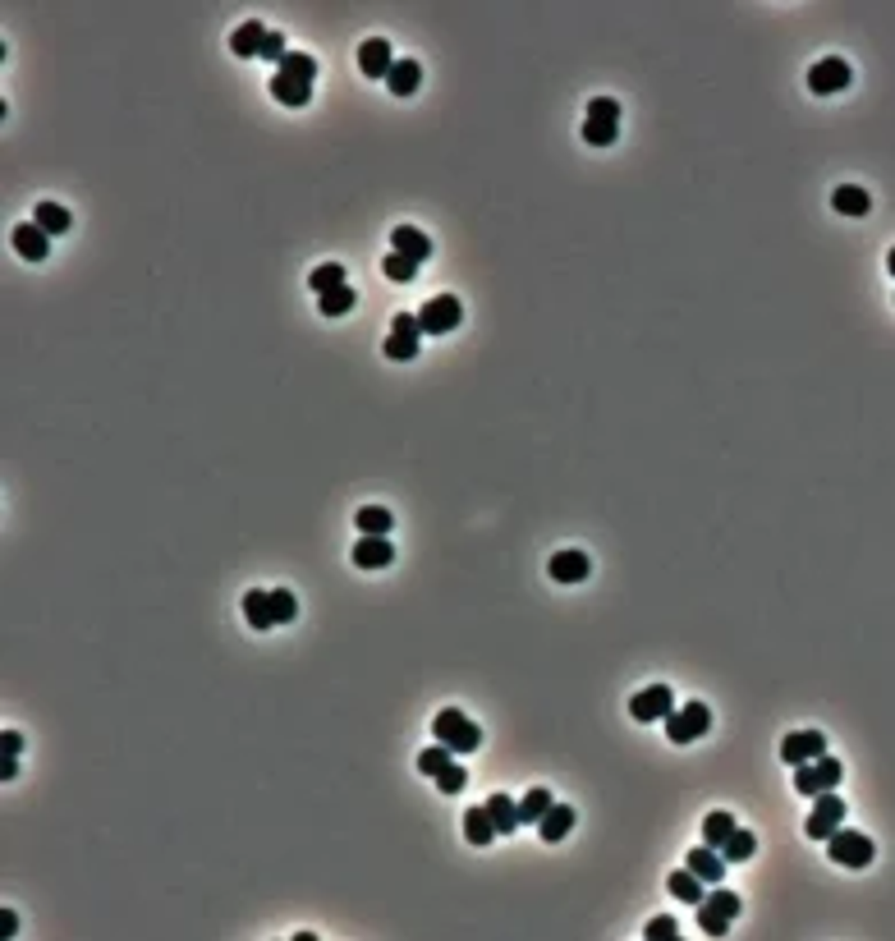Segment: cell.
<instances>
[{
	"mask_svg": "<svg viewBox=\"0 0 895 941\" xmlns=\"http://www.w3.org/2000/svg\"><path fill=\"white\" fill-rule=\"evenodd\" d=\"M313 78H317V60L303 56V51H290L276 65V74H271V97H276L281 106H308V97H313Z\"/></svg>",
	"mask_w": 895,
	"mask_h": 941,
	"instance_id": "1",
	"label": "cell"
},
{
	"mask_svg": "<svg viewBox=\"0 0 895 941\" xmlns=\"http://www.w3.org/2000/svg\"><path fill=\"white\" fill-rule=\"evenodd\" d=\"M432 735H437V744H446V749L459 758V754H474L478 744H482V730L464 717L459 708H441L437 717H432Z\"/></svg>",
	"mask_w": 895,
	"mask_h": 941,
	"instance_id": "2",
	"label": "cell"
},
{
	"mask_svg": "<svg viewBox=\"0 0 895 941\" xmlns=\"http://www.w3.org/2000/svg\"><path fill=\"white\" fill-rule=\"evenodd\" d=\"M840 776H845V767H840L831 754H822V758H812V762L795 767V790H799V795H808V799H817V795L836 790V786H840Z\"/></svg>",
	"mask_w": 895,
	"mask_h": 941,
	"instance_id": "3",
	"label": "cell"
},
{
	"mask_svg": "<svg viewBox=\"0 0 895 941\" xmlns=\"http://www.w3.org/2000/svg\"><path fill=\"white\" fill-rule=\"evenodd\" d=\"M827 854H831V864H840V868H868L873 864V841L864 836V832H845V827H836L831 836H827Z\"/></svg>",
	"mask_w": 895,
	"mask_h": 941,
	"instance_id": "4",
	"label": "cell"
},
{
	"mask_svg": "<svg viewBox=\"0 0 895 941\" xmlns=\"http://www.w3.org/2000/svg\"><path fill=\"white\" fill-rule=\"evenodd\" d=\"M620 134V101L611 97H593L588 101V120H583V143L593 147H611Z\"/></svg>",
	"mask_w": 895,
	"mask_h": 941,
	"instance_id": "5",
	"label": "cell"
},
{
	"mask_svg": "<svg viewBox=\"0 0 895 941\" xmlns=\"http://www.w3.org/2000/svg\"><path fill=\"white\" fill-rule=\"evenodd\" d=\"M703 730H712V708L708 702H684L680 712H666V739L671 744H693Z\"/></svg>",
	"mask_w": 895,
	"mask_h": 941,
	"instance_id": "6",
	"label": "cell"
},
{
	"mask_svg": "<svg viewBox=\"0 0 895 941\" xmlns=\"http://www.w3.org/2000/svg\"><path fill=\"white\" fill-rule=\"evenodd\" d=\"M459 322H464V308H459V299H455V294H437V299H427V303H422V312H418L422 335H450Z\"/></svg>",
	"mask_w": 895,
	"mask_h": 941,
	"instance_id": "7",
	"label": "cell"
},
{
	"mask_svg": "<svg viewBox=\"0 0 895 941\" xmlns=\"http://www.w3.org/2000/svg\"><path fill=\"white\" fill-rule=\"evenodd\" d=\"M734 914H739V895L734 891H712V895H703V905H698V928L708 937H726Z\"/></svg>",
	"mask_w": 895,
	"mask_h": 941,
	"instance_id": "8",
	"label": "cell"
},
{
	"mask_svg": "<svg viewBox=\"0 0 895 941\" xmlns=\"http://www.w3.org/2000/svg\"><path fill=\"white\" fill-rule=\"evenodd\" d=\"M840 822H845V799L836 790H827V795H817V804H812V813L804 822V836L808 841H827Z\"/></svg>",
	"mask_w": 895,
	"mask_h": 941,
	"instance_id": "9",
	"label": "cell"
},
{
	"mask_svg": "<svg viewBox=\"0 0 895 941\" xmlns=\"http://www.w3.org/2000/svg\"><path fill=\"white\" fill-rule=\"evenodd\" d=\"M418 340H422L418 318H413V312H400V318L391 322V335H386V359H395V363L418 359Z\"/></svg>",
	"mask_w": 895,
	"mask_h": 941,
	"instance_id": "10",
	"label": "cell"
},
{
	"mask_svg": "<svg viewBox=\"0 0 895 941\" xmlns=\"http://www.w3.org/2000/svg\"><path fill=\"white\" fill-rule=\"evenodd\" d=\"M666 712H675V693H671V684H647L643 693L630 698V717H634V721H666Z\"/></svg>",
	"mask_w": 895,
	"mask_h": 941,
	"instance_id": "11",
	"label": "cell"
},
{
	"mask_svg": "<svg viewBox=\"0 0 895 941\" xmlns=\"http://www.w3.org/2000/svg\"><path fill=\"white\" fill-rule=\"evenodd\" d=\"M849 78H854V69H849L840 56H827V60H817V65L808 69V88H812L817 97H831V92H845V88H849Z\"/></svg>",
	"mask_w": 895,
	"mask_h": 941,
	"instance_id": "12",
	"label": "cell"
},
{
	"mask_svg": "<svg viewBox=\"0 0 895 941\" xmlns=\"http://www.w3.org/2000/svg\"><path fill=\"white\" fill-rule=\"evenodd\" d=\"M822 754H827V735H822V730H795V735H786V744H781V758H786L790 767H804V762L822 758Z\"/></svg>",
	"mask_w": 895,
	"mask_h": 941,
	"instance_id": "13",
	"label": "cell"
},
{
	"mask_svg": "<svg viewBox=\"0 0 895 941\" xmlns=\"http://www.w3.org/2000/svg\"><path fill=\"white\" fill-rule=\"evenodd\" d=\"M10 244H14V253H19L23 262H42V257L51 253V234L37 225V221H23V225H14Z\"/></svg>",
	"mask_w": 895,
	"mask_h": 941,
	"instance_id": "14",
	"label": "cell"
},
{
	"mask_svg": "<svg viewBox=\"0 0 895 941\" xmlns=\"http://www.w3.org/2000/svg\"><path fill=\"white\" fill-rule=\"evenodd\" d=\"M359 69L368 78H391V69H395L391 42H386V37H368V42L359 47Z\"/></svg>",
	"mask_w": 895,
	"mask_h": 941,
	"instance_id": "15",
	"label": "cell"
},
{
	"mask_svg": "<svg viewBox=\"0 0 895 941\" xmlns=\"http://www.w3.org/2000/svg\"><path fill=\"white\" fill-rule=\"evenodd\" d=\"M547 570H552V579H556V583H583V579L593 574V561L583 556V552H574V546H565V552H556V556H552V565H547Z\"/></svg>",
	"mask_w": 895,
	"mask_h": 941,
	"instance_id": "16",
	"label": "cell"
},
{
	"mask_svg": "<svg viewBox=\"0 0 895 941\" xmlns=\"http://www.w3.org/2000/svg\"><path fill=\"white\" fill-rule=\"evenodd\" d=\"M684 868H689V873H698L708 886H717V882L726 877V854H721V850H712V845H698V850H689Z\"/></svg>",
	"mask_w": 895,
	"mask_h": 941,
	"instance_id": "17",
	"label": "cell"
},
{
	"mask_svg": "<svg viewBox=\"0 0 895 941\" xmlns=\"http://www.w3.org/2000/svg\"><path fill=\"white\" fill-rule=\"evenodd\" d=\"M391 561H395V546L386 537H359L354 542V565L359 570H386Z\"/></svg>",
	"mask_w": 895,
	"mask_h": 941,
	"instance_id": "18",
	"label": "cell"
},
{
	"mask_svg": "<svg viewBox=\"0 0 895 941\" xmlns=\"http://www.w3.org/2000/svg\"><path fill=\"white\" fill-rule=\"evenodd\" d=\"M266 23H257V19H248V23H239L235 32H230V51H235L239 60H253V56H262V42H266Z\"/></svg>",
	"mask_w": 895,
	"mask_h": 941,
	"instance_id": "19",
	"label": "cell"
},
{
	"mask_svg": "<svg viewBox=\"0 0 895 941\" xmlns=\"http://www.w3.org/2000/svg\"><path fill=\"white\" fill-rule=\"evenodd\" d=\"M391 248H395V253H404V257H413L418 266H422L427 257H432V240H427V234H422L418 225H395Z\"/></svg>",
	"mask_w": 895,
	"mask_h": 941,
	"instance_id": "20",
	"label": "cell"
},
{
	"mask_svg": "<svg viewBox=\"0 0 895 941\" xmlns=\"http://www.w3.org/2000/svg\"><path fill=\"white\" fill-rule=\"evenodd\" d=\"M666 891L680 900V905H693L698 910V905H703V895H708V882L698 877V873H689V868H680V873L666 877Z\"/></svg>",
	"mask_w": 895,
	"mask_h": 941,
	"instance_id": "21",
	"label": "cell"
},
{
	"mask_svg": "<svg viewBox=\"0 0 895 941\" xmlns=\"http://www.w3.org/2000/svg\"><path fill=\"white\" fill-rule=\"evenodd\" d=\"M464 836H469V845H491V841L500 836L487 804H474L469 813H464Z\"/></svg>",
	"mask_w": 895,
	"mask_h": 941,
	"instance_id": "22",
	"label": "cell"
},
{
	"mask_svg": "<svg viewBox=\"0 0 895 941\" xmlns=\"http://www.w3.org/2000/svg\"><path fill=\"white\" fill-rule=\"evenodd\" d=\"M537 832H542V841H547V845L565 841V836L574 832V808H569V804H552V808H547V817L537 822Z\"/></svg>",
	"mask_w": 895,
	"mask_h": 941,
	"instance_id": "23",
	"label": "cell"
},
{
	"mask_svg": "<svg viewBox=\"0 0 895 941\" xmlns=\"http://www.w3.org/2000/svg\"><path fill=\"white\" fill-rule=\"evenodd\" d=\"M831 207H836L840 216H868V212H873V198H868L859 184H840V188L831 193Z\"/></svg>",
	"mask_w": 895,
	"mask_h": 941,
	"instance_id": "24",
	"label": "cell"
},
{
	"mask_svg": "<svg viewBox=\"0 0 895 941\" xmlns=\"http://www.w3.org/2000/svg\"><path fill=\"white\" fill-rule=\"evenodd\" d=\"M487 808H491V822H496V832H500V836H510V832H519V827H524V817H519V799H510V795H491V799H487Z\"/></svg>",
	"mask_w": 895,
	"mask_h": 941,
	"instance_id": "25",
	"label": "cell"
},
{
	"mask_svg": "<svg viewBox=\"0 0 895 941\" xmlns=\"http://www.w3.org/2000/svg\"><path fill=\"white\" fill-rule=\"evenodd\" d=\"M354 524H359L363 537H386V533H391V524H395V515L386 505H363L359 515H354Z\"/></svg>",
	"mask_w": 895,
	"mask_h": 941,
	"instance_id": "26",
	"label": "cell"
},
{
	"mask_svg": "<svg viewBox=\"0 0 895 941\" xmlns=\"http://www.w3.org/2000/svg\"><path fill=\"white\" fill-rule=\"evenodd\" d=\"M418 83H422V69H418V60H395L391 78H386V88H391L395 97H413V92H418Z\"/></svg>",
	"mask_w": 895,
	"mask_h": 941,
	"instance_id": "27",
	"label": "cell"
},
{
	"mask_svg": "<svg viewBox=\"0 0 895 941\" xmlns=\"http://www.w3.org/2000/svg\"><path fill=\"white\" fill-rule=\"evenodd\" d=\"M244 615L253 630H271L276 624V615H271V593L266 588H253V593H244Z\"/></svg>",
	"mask_w": 895,
	"mask_h": 941,
	"instance_id": "28",
	"label": "cell"
},
{
	"mask_svg": "<svg viewBox=\"0 0 895 941\" xmlns=\"http://www.w3.org/2000/svg\"><path fill=\"white\" fill-rule=\"evenodd\" d=\"M552 804H556V799H552V790H547V786H533V790L519 799V817L528 822V827H537V822L547 817V808H552Z\"/></svg>",
	"mask_w": 895,
	"mask_h": 941,
	"instance_id": "29",
	"label": "cell"
},
{
	"mask_svg": "<svg viewBox=\"0 0 895 941\" xmlns=\"http://www.w3.org/2000/svg\"><path fill=\"white\" fill-rule=\"evenodd\" d=\"M753 850H758V836H753V832H744V827H734V832H730V841L721 845L726 864H749Z\"/></svg>",
	"mask_w": 895,
	"mask_h": 941,
	"instance_id": "30",
	"label": "cell"
},
{
	"mask_svg": "<svg viewBox=\"0 0 895 941\" xmlns=\"http://www.w3.org/2000/svg\"><path fill=\"white\" fill-rule=\"evenodd\" d=\"M340 285H349L340 262H322V266L313 271V276H308V290H317V299H322V294H331V290H340Z\"/></svg>",
	"mask_w": 895,
	"mask_h": 941,
	"instance_id": "31",
	"label": "cell"
},
{
	"mask_svg": "<svg viewBox=\"0 0 895 941\" xmlns=\"http://www.w3.org/2000/svg\"><path fill=\"white\" fill-rule=\"evenodd\" d=\"M32 221L42 225L47 234H65L69 225H74V216L60 207V203H37V212H32Z\"/></svg>",
	"mask_w": 895,
	"mask_h": 941,
	"instance_id": "32",
	"label": "cell"
},
{
	"mask_svg": "<svg viewBox=\"0 0 895 941\" xmlns=\"http://www.w3.org/2000/svg\"><path fill=\"white\" fill-rule=\"evenodd\" d=\"M730 832H734V817H730V813H708V817H703V841H708L712 850H721V845L730 841Z\"/></svg>",
	"mask_w": 895,
	"mask_h": 941,
	"instance_id": "33",
	"label": "cell"
},
{
	"mask_svg": "<svg viewBox=\"0 0 895 941\" xmlns=\"http://www.w3.org/2000/svg\"><path fill=\"white\" fill-rule=\"evenodd\" d=\"M381 271H386V281L404 285V281H413V276H418V262H413V257H404V253H386V257H381Z\"/></svg>",
	"mask_w": 895,
	"mask_h": 941,
	"instance_id": "34",
	"label": "cell"
},
{
	"mask_svg": "<svg viewBox=\"0 0 895 941\" xmlns=\"http://www.w3.org/2000/svg\"><path fill=\"white\" fill-rule=\"evenodd\" d=\"M354 299H359L354 290H349V285H340V290L322 294V299H317V308H322V318H344V312L354 308Z\"/></svg>",
	"mask_w": 895,
	"mask_h": 941,
	"instance_id": "35",
	"label": "cell"
},
{
	"mask_svg": "<svg viewBox=\"0 0 895 941\" xmlns=\"http://www.w3.org/2000/svg\"><path fill=\"white\" fill-rule=\"evenodd\" d=\"M450 758H455V754L446 749V744H432V749H422V754H418V771L437 780V776L450 767Z\"/></svg>",
	"mask_w": 895,
	"mask_h": 941,
	"instance_id": "36",
	"label": "cell"
},
{
	"mask_svg": "<svg viewBox=\"0 0 895 941\" xmlns=\"http://www.w3.org/2000/svg\"><path fill=\"white\" fill-rule=\"evenodd\" d=\"M271 615H276V624H290L299 615V602L290 588H271Z\"/></svg>",
	"mask_w": 895,
	"mask_h": 941,
	"instance_id": "37",
	"label": "cell"
},
{
	"mask_svg": "<svg viewBox=\"0 0 895 941\" xmlns=\"http://www.w3.org/2000/svg\"><path fill=\"white\" fill-rule=\"evenodd\" d=\"M464 786H469V771H464V767H459V762L450 758V767H446V771L437 776V790H441V795H459Z\"/></svg>",
	"mask_w": 895,
	"mask_h": 941,
	"instance_id": "38",
	"label": "cell"
},
{
	"mask_svg": "<svg viewBox=\"0 0 895 941\" xmlns=\"http://www.w3.org/2000/svg\"><path fill=\"white\" fill-rule=\"evenodd\" d=\"M643 937L647 941H671V937H680V923L675 919H652L647 928H643Z\"/></svg>",
	"mask_w": 895,
	"mask_h": 941,
	"instance_id": "39",
	"label": "cell"
},
{
	"mask_svg": "<svg viewBox=\"0 0 895 941\" xmlns=\"http://www.w3.org/2000/svg\"><path fill=\"white\" fill-rule=\"evenodd\" d=\"M290 51H285V37L281 32H266V42H262V60H271V65H281Z\"/></svg>",
	"mask_w": 895,
	"mask_h": 941,
	"instance_id": "40",
	"label": "cell"
},
{
	"mask_svg": "<svg viewBox=\"0 0 895 941\" xmlns=\"http://www.w3.org/2000/svg\"><path fill=\"white\" fill-rule=\"evenodd\" d=\"M0 744H5V754H10V758H19V754H23V735H19V730H5V735H0Z\"/></svg>",
	"mask_w": 895,
	"mask_h": 941,
	"instance_id": "41",
	"label": "cell"
},
{
	"mask_svg": "<svg viewBox=\"0 0 895 941\" xmlns=\"http://www.w3.org/2000/svg\"><path fill=\"white\" fill-rule=\"evenodd\" d=\"M14 928H19V919H14V910H0V932H5V937H10Z\"/></svg>",
	"mask_w": 895,
	"mask_h": 941,
	"instance_id": "42",
	"label": "cell"
},
{
	"mask_svg": "<svg viewBox=\"0 0 895 941\" xmlns=\"http://www.w3.org/2000/svg\"><path fill=\"white\" fill-rule=\"evenodd\" d=\"M14 771H19V758H10V754H5V762H0V776H5V780H10Z\"/></svg>",
	"mask_w": 895,
	"mask_h": 941,
	"instance_id": "43",
	"label": "cell"
},
{
	"mask_svg": "<svg viewBox=\"0 0 895 941\" xmlns=\"http://www.w3.org/2000/svg\"><path fill=\"white\" fill-rule=\"evenodd\" d=\"M886 271H891V276H895V248L886 253Z\"/></svg>",
	"mask_w": 895,
	"mask_h": 941,
	"instance_id": "44",
	"label": "cell"
}]
</instances>
